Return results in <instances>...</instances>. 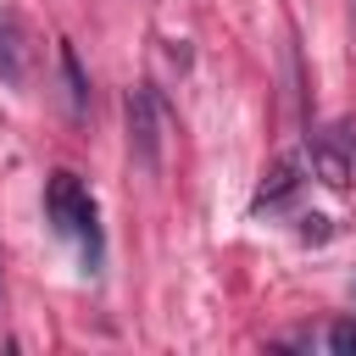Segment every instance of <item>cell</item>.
I'll return each mask as SVG.
<instances>
[{
  "instance_id": "obj_1",
  "label": "cell",
  "mask_w": 356,
  "mask_h": 356,
  "mask_svg": "<svg viewBox=\"0 0 356 356\" xmlns=\"http://www.w3.org/2000/svg\"><path fill=\"white\" fill-rule=\"evenodd\" d=\"M44 211H50L56 234H67V239L83 245L89 261L100 256V211H95V195L83 189L78 172H50V184H44Z\"/></svg>"
},
{
  "instance_id": "obj_2",
  "label": "cell",
  "mask_w": 356,
  "mask_h": 356,
  "mask_svg": "<svg viewBox=\"0 0 356 356\" xmlns=\"http://www.w3.org/2000/svg\"><path fill=\"white\" fill-rule=\"evenodd\" d=\"M128 145H134L139 167L156 172V161H161V100H156V89L128 95Z\"/></svg>"
},
{
  "instance_id": "obj_3",
  "label": "cell",
  "mask_w": 356,
  "mask_h": 356,
  "mask_svg": "<svg viewBox=\"0 0 356 356\" xmlns=\"http://www.w3.org/2000/svg\"><path fill=\"white\" fill-rule=\"evenodd\" d=\"M295 189H300V161H278V167H273V178L256 189V200H250V206H256V211H278V206H289V195H295Z\"/></svg>"
},
{
  "instance_id": "obj_4",
  "label": "cell",
  "mask_w": 356,
  "mask_h": 356,
  "mask_svg": "<svg viewBox=\"0 0 356 356\" xmlns=\"http://www.w3.org/2000/svg\"><path fill=\"white\" fill-rule=\"evenodd\" d=\"M61 78H67L72 111H83V100H89V83H83V72H78V56H72V44H61Z\"/></svg>"
},
{
  "instance_id": "obj_5",
  "label": "cell",
  "mask_w": 356,
  "mask_h": 356,
  "mask_svg": "<svg viewBox=\"0 0 356 356\" xmlns=\"http://www.w3.org/2000/svg\"><path fill=\"white\" fill-rule=\"evenodd\" d=\"M317 172H323V184H334V189H345V156H339V150H328V145H317Z\"/></svg>"
},
{
  "instance_id": "obj_6",
  "label": "cell",
  "mask_w": 356,
  "mask_h": 356,
  "mask_svg": "<svg viewBox=\"0 0 356 356\" xmlns=\"http://www.w3.org/2000/svg\"><path fill=\"white\" fill-rule=\"evenodd\" d=\"M0 78H6V83H22V56H17V39H11V28L0 33Z\"/></svg>"
},
{
  "instance_id": "obj_7",
  "label": "cell",
  "mask_w": 356,
  "mask_h": 356,
  "mask_svg": "<svg viewBox=\"0 0 356 356\" xmlns=\"http://www.w3.org/2000/svg\"><path fill=\"white\" fill-rule=\"evenodd\" d=\"M323 345L339 350V356H356V323H334V328L323 334Z\"/></svg>"
}]
</instances>
